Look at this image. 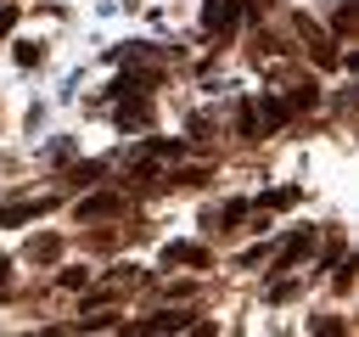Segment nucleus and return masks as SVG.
<instances>
[{
    "mask_svg": "<svg viewBox=\"0 0 359 337\" xmlns=\"http://www.w3.org/2000/svg\"><path fill=\"white\" fill-rule=\"evenodd\" d=\"M202 28H208V34H230V28H236V0H208Z\"/></svg>",
    "mask_w": 359,
    "mask_h": 337,
    "instance_id": "nucleus-1",
    "label": "nucleus"
},
{
    "mask_svg": "<svg viewBox=\"0 0 359 337\" xmlns=\"http://www.w3.org/2000/svg\"><path fill=\"white\" fill-rule=\"evenodd\" d=\"M168 264H208L202 247H168Z\"/></svg>",
    "mask_w": 359,
    "mask_h": 337,
    "instance_id": "nucleus-2",
    "label": "nucleus"
}]
</instances>
